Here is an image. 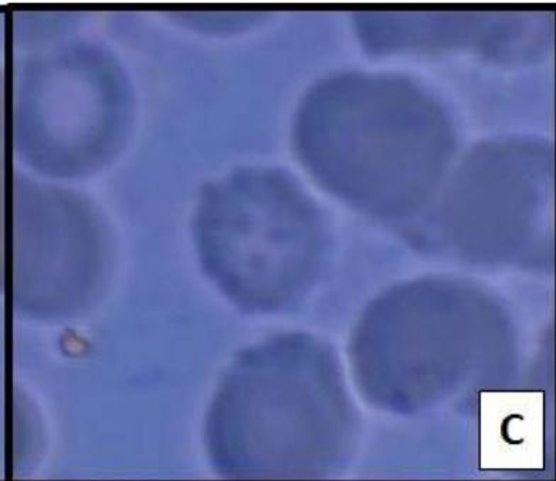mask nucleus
<instances>
[{
  "label": "nucleus",
  "mask_w": 556,
  "mask_h": 481,
  "mask_svg": "<svg viewBox=\"0 0 556 481\" xmlns=\"http://www.w3.org/2000/svg\"><path fill=\"white\" fill-rule=\"evenodd\" d=\"M300 351H268L240 363L208 409V459L225 478L299 464L308 445L312 392Z\"/></svg>",
  "instance_id": "f257e3e1"
},
{
  "label": "nucleus",
  "mask_w": 556,
  "mask_h": 481,
  "mask_svg": "<svg viewBox=\"0 0 556 481\" xmlns=\"http://www.w3.org/2000/svg\"><path fill=\"white\" fill-rule=\"evenodd\" d=\"M105 242L94 212L68 193L22 187L15 195V300L37 318L72 316L96 298Z\"/></svg>",
  "instance_id": "f03ea898"
}]
</instances>
